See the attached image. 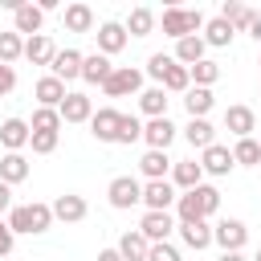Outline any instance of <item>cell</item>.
Listing matches in <instances>:
<instances>
[{"label":"cell","mask_w":261,"mask_h":261,"mask_svg":"<svg viewBox=\"0 0 261 261\" xmlns=\"http://www.w3.org/2000/svg\"><path fill=\"white\" fill-rule=\"evenodd\" d=\"M159 24H163V33L175 37V41H184V37H200V29H204V12H200V8H163Z\"/></svg>","instance_id":"6da1fadb"},{"label":"cell","mask_w":261,"mask_h":261,"mask_svg":"<svg viewBox=\"0 0 261 261\" xmlns=\"http://www.w3.org/2000/svg\"><path fill=\"white\" fill-rule=\"evenodd\" d=\"M139 90H143V69H130V65H114V73L102 82L106 98H126V94H139Z\"/></svg>","instance_id":"7a4b0ae2"},{"label":"cell","mask_w":261,"mask_h":261,"mask_svg":"<svg viewBox=\"0 0 261 261\" xmlns=\"http://www.w3.org/2000/svg\"><path fill=\"white\" fill-rule=\"evenodd\" d=\"M106 200H110V208H135L143 200V184L135 175H114L106 188Z\"/></svg>","instance_id":"3957f363"},{"label":"cell","mask_w":261,"mask_h":261,"mask_svg":"<svg viewBox=\"0 0 261 261\" xmlns=\"http://www.w3.org/2000/svg\"><path fill=\"white\" fill-rule=\"evenodd\" d=\"M212 241L220 245V253H241L245 249V241H249V228H245V220H220L216 228H212Z\"/></svg>","instance_id":"277c9868"},{"label":"cell","mask_w":261,"mask_h":261,"mask_svg":"<svg viewBox=\"0 0 261 261\" xmlns=\"http://www.w3.org/2000/svg\"><path fill=\"white\" fill-rule=\"evenodd\" d=\"M143 143H147V151H167L175 143V122L171 118H147L143 122Z\"/></svg>","instance_id":"5b68a950"},{"label":"cell","mask_w":261,"mask_h":261,"mask_svg":"<svg viewBox=\"0 0 261 261\" xmlns=\"http://www.w3.org/2000/svg\"><path fill=\"white\" fill-rule=\"evenodd\" d=\"M139 204H147V212H171V204H175V188H171L167 179H147Z\"/></svg>","instance_id":"8992f818"},{"label":"cell","mask_w":261,"mask_h":261,"mask_svg":"<svg viewBox=\"0 0 261 261\" xmlns=\"http://www.w3.org/2000/svg\"><path fill=\"white\" fill-rule=\"evenodd\" d=\"M49 208H53V220H65V224H77V220H86V212H90L86 196H77V192H61Z\"/></svg>","instance_id":"52a82bcc"},{"label":"cell","mask_w":261,"mask_h":261,"mask_svg":"<svg viewBox=\"0 0 261 261\" xmlns=\"http://www.w3.org/2000/svg\"><path fill=\"white\" fill-rule=\"evenodd\" d=\"M139 232L147 237V245H159V241H167V237L175 232V216H171V212H143Z\"/></svg>","instance_id":"ba28073f"},{"label":"cell","mask_w":261,"mask_h":261,"mask_svg":"<svg viewBox=\"0 0 261 261\" xmlns=\"http://www.w3.org/2000/svg\"><path fill=\"white\" fill-rule=\"evenodd\" d=\"M41 24H45V12H41L33 0H20L16 12H12V33H16V37H20V33H24V37H37Z\"/></svg>","instance_id":"9c48e42d"},{"label":"cell","mask_w":261,"mask_h":261,"mask_svg":"<svg viewBox=\"0 0 261 261\" xmlns=\"http://www.w3.org/2000/svg\"><path fill=\"white\" fill-rule=\"evenodd\" d=\"M118 118H122V110H114V106L94 110V114H90V135H94L98 143H114V139H118Z\"/></svg>","instance_id":"30bf717a"},{"label":"cell","mask_w":261,"mask_h":261,"mask_svg":"<svg viewBox=\"0 0 261 261\" xmlns=\"http://www.w3.org/2000/svg\"><path fill=\"white\" fill-rule=\"evenodd\" d=\"M232 167H237V163H232V151H228V147L212 143V147L200 151V171H204V175H228Z\"/></svg>","instance_id":"8fae6325"},{"label":"cell","mask_w":261,"mask_h":261,"mask_svg":"<svg viewBox=\"0 0 261 261\" xmlns=\"http://www.w3.org/2000/svg\"><path fill=\"white\" fill-rule=\"evenodd\" d=\"M98 53L102 57H114V53H122L126 49V29L118 24V20H106V24H98Z\"/></svg>","instance_id":"7c38bea8"},{"label":"cell","mask_w":261,"mask_h":261,"mask_svg":"<svg viewBox=\"0 0 261 261\" xmlns=\"http://www.w3.org/2000/svg\"><path fill=\"white\" fill-rule=\"evenodd\" d=\"M224 130H232L237 139H253V130H257L253 106H228L224 110Z\"/></svg>","instance_id":"4fadbf2b"},{"label":"cell","mask_w":261,"mask_h":261,"mask_svg":"<svg viewBox=\"0 0 261 261\" xmlns=\"http://www.w3.org/2000/svg\"><path fill=\"white\" fill-rule=\"evenodd\" d=\"M29 171H33V167H29L24 151H4V155H0V184H8V188H12V184H24Z\"/></svg>","instance_id":"5bb4252c"},{"label":"cell","mask_w":261,"mask_h":261,"mask_svg":"<svg viewBox=\"0 0 261 261\" xmlns=\"http://www.w3.org/2000/svg\"><path fill=\"white\" fill-rule=\"evenodd\" d=\"M49 69H53L57 82H73V77H82V53L77 49H57L53 61H49Z\"/></svg>","instance_id":"9a60e30c"},{"label":"cell","mask_w":261,"mask_h":261,"mask_svg":"<svg viewBox=\"0 0 261 261\" xmlns=\"http://www.w3.org/2000/svg\"><path fill=\"white\" fill-rule=\"evenodd\" d=\"M29 135H33V130H29L24 118H4V122H0V147H4V151H24V147H29Z\"/></svg>","instance_id":"2e32d148"},{"label":"cell","mask_w":261,"mask_h":261,"mask_svg":"<svg viewBox=\"0 0 261 261\" xmlns=\"http://www.w3.org/2000/svg\"><path fill=\"white\" fill-rule=\"evenodd\" d=\"M110 73H114L110 57H102V53H82V82H90V86H102Z\"/></svg>","instance_id":"e0dca14e"},{"label":"cell","mask_w":261,"mask_h":261,"mask_svg":"<svg viewBox=\"0 0 261 261\" xmlns=\"http://www.w3.org/2000/svg\"><path fill=\"white\" fill-rule=\"evenodd\" d=\"M57 114H61V122H90L94 102H90L86 94H65V102L57 106Z\"/></svg>","instance_id":"ac0fdd59"},{"label":"cell","mask_w":261,"mask_h":261,"mask_svg":"<svg viewBox=\"0 0 261 261\" xmlns=\"http://www.w3.org/2000/svg\"><path fill=\"white\" fill-rule=\"evenodd\" d=\"M232 24L228 20H220V16H212V20H204V29H200V41L204 45H212V49H224V45H232Z\"/></svg>","instance_id":"d6986e66"},{"label":"cell","mask_w":261,"mask_h":261,"mask_svg":"<svg viewBox=\"0 0 261 261\" xmlns=\"http://www.w3.org/2000/svg\"><path fill=\"white\" fill-rule=\"evenodd\" d=\"M33 94H37V102H41V106L57 110V106L65 102V94H69V90H65V82H57V77L49 73V77H41V82L33 86Z\"/></svg>","instance_id":"ffe728a7"},{"label":"cell","mask_w":261,"mask_h":261,"mask_svg":"<svg viewBox=\"0 0 261 261\" xmlns=\"http://www.w3.org/2000/svg\"><path fill=\"white\" fill-rule=\"evenodd\" d=\"M114 249H118V257H122V261H147V249H151V245H147V237H143L139 228H130V232H122V237H118V245H114Z\"/></svg>","instance_id":"44dd1931"},{"label":"cell","mask_w":261,"mask_h":261,"mask_svg":"<svg viewBox=\"0 0 261 261\" xmlns=\"http://www.w3.org/2000/svg\"><path fill=\"white\" fill-rule=\"evenodd\" d=\"M61 24H65L69 33H90V29H94V8H90V4H65Z\"/></svg>","instance_id":"7402d4cb"},{"label":"cell","mask_w":261,"mask_h":261,"mask_svg":"<svg viewBox=\"0 0 261 261\" xmlns=\"http://www.w3.org/2000/svg\"><path fill=\"white\" fill-rule=\"evenodd\" d=\"M167 90L163 86H151V90H143L139 94V110L147 114V118H167Z\"/></svg>","instance_id":"603a6c76"},{"label":"cell","mask_w":261,"mask_h":261,"mask_svg":"<svg viewBox=\"0 0 261 261\" xmlns=\"http://www.w3.org/2000/svg\"><path fill=\"white\" fill-rule=\"evenodd\" d=\"M184 139H188L196 151H204V147H212V143H216V126H212L208 118H188V126H184Z\"/></svg>","instance_id":"cb8c5ba5"},{"label":"cell","mask_w":261,"mask_h":261,"mask_svg":"<svg viewBox=\"0 0 261 261\" xmlns=\"http://www.w3.org/2000/svg\"><path fill=\"white\" fill-rule=\"evenodd\" d=\"M200 184H204V171H200V163H196V159H184V163H175V167H171V188L192 192V188H200Z\"/></svg>","instance_id":"d4e9b609"},{"label":"cell","mask_w":261,"mask_h":261,"mask_svg":"<svg viewBox=\"0 0 261 261\" xmlns=\"http://www.w3.org/2000/svg\"><path fill=\"white\" fill-rule=\"evenodd\" d=\"M175 232H179V241L188 245V249H208L212 245V228H208V220H196V224H175Z\"/></svg>","instance_id":"484cf974"},{"label":"cell","mask_w":261,"mask_h":261,"mask_svg":"<svg viewBox=\"0 0 261 261\" xmlns=\"http://www.w3.org/2000/svg\"><path fill=\"white\" fill-rule=\"evenodd\" d=\"M53 53H57V45H53L45 33H37V37H24V57H29L33 65H49V61H53Z\"/></svg>","instance_id":"4316f807"},{"label":"cell","mask_w":261,"mask_h":261,"mask_svg":"<svg viewBox=\"0 0 261 261\" xmlns=\"http://www.w3.org/2000/svg\"><path fill=\"white\" fill-rule=\"evenodd\" d=\"M216 16H220V20H228V24H232V33H241V29H249V24H253V16H257V12H253V8H245V4H237V0H224Z\"/></svg>","instance_id":"83f0119b"},{"label":"cell","mask_w":261,"mask_h":261,"mask_svg":"<svg viewBox=\"0 0 261 261\" xmlns=\"http://www.w3.org/2000/svg\"><path fill=\"white\" fill-rule=\"evenodd\" d=\"M184 106H188V114H192V118H208V110L216 106V98H212V90L192 86V90L184 94Z\"/></svg>","instance_id":"f1b7e54d"},{"label":"cell","mask_w":261,"mask_h":261,"mask_svg":"<svg viewBox=\"0 0 261 261\" xmlns=\"http://www.w3.org/2000/svg\"><path fill=\"white\" fill-rule=\"evenodd\" d=\"M139 171H143L147 179H167V171H171L167 151H147V155L139 159Z\"/></svg>","instance_id":"f546056e"},{"label":"cell","mask_w":261,"mask_h":261,"mask_svg":"<svg viewBox=\"0 0 261 261\" xmlns=\"http://www.w3.org/2000/svg\"><path fill=\"white\" fill-rule=\"evenodd\" d=\"M122 29H126V37H147V33L155 29V12L139 4V8H130V16H126V24H122Z\"/></svg>","instance_id":"4dcf8cb0"},{"label":"cell","mask_w":261,"mask_h":261,"mask_svg":"<svg viewBox=\"0 0 261 261\" xmlns=\"http://www.w3.org/2000/svg\"><path fill=\"white\" fill-rule=\"evenodd\" d=\"M204 41L200 37H184V41H175V61L188 69V65H196V61H204Z\"/></svg>","instance_id":"1f68e13d"},{"label":"cell","mask_w":261,"mask_h":261,"mask_svg":"<svg viewBox=\"0 0 261 261\" xmlns=\"http://www.w3.org/2000/svg\"><path fill=\"white\" fill-rule=\"evenodd\" d=\"M159 86H163V90H167V94H188V90H192V77H188V69H184V65H179V61H171V65H167V73H163V82H159Z\"/></svg>","instance_id":"d6a6232c"},{"label":"cell","mask_w":261,"mask_h":261,"mask_svg":"<svg viewBox=\"0 0 261 261\" xmlns=\"http://www.w3.org/2000/svg\"><path fill=\"white\" fill-rule=\"evenodd\" d=\"M232 163H237V167H257V163H261V143H257V139H237Z\"/></svg>","instance_id":"836d02e7"},{"label":"cell","mask_w":261,"mask_h":261,"mask_svg":"<svg viewBox=\"0 0 261 261\" xmlns=\"http://www.w3.org/2000/svg\"><path fill=\"white\" fill-rule=\"evenodd\" d=\"M20 57H24V37H16L12 29L0 33V65H12V61H20Z\"/></svg>","instance_id":"e575fe53"},{"label":"cell","mask_w":261,"mask_h":261,"mask_svg":"<svg viewBox=\"0 0 261 261\" xmlns=\"http://www.w3.org/2000/svg\"><path fill=\"white\" fill-rule=\"evenodd\" d=\"M188 77H192L196 86H204V90H212V82L220 77V65L204 57V61H196V65H188Z\"/></svg>","instance_id":"d590c367"},{"label":"cell","mask_w":261,"mask_h":261,"mask_svg":"<svg viewBox=\"0 0 261 261\" xmlns=\"http://www.w3.org/2000/svg\"><path fill=\"white\" fill-rule=\"evenodd\" d=\"M29 130H49V135H57V130H61V114H57V110H49V106H37V110H33Z\"/></svg>","instance_id":"8d00e7d4"},{"label":"cell","mask_w":261,"mask_h":261,"mask_svg":"<svg viewBox=\"0 0 261 261\" xmlns=\"http://www.w3.org/2000/svg\"><path fill=\"white\" fill-rule=\"evenodd\" d=\"M192 196H196V204H200V212H204V220L220 208V192L212 188V184H200V188H192Z\"/></svg>","instance_id":"74e56055"},{"label":"cell","mask_w":261,"mask_h":261,"mask_svg":"<svg viewBox=\"0 0 261 261\" xmlns=\"http://www.w3.org/2000/svg\"><path fill=\"white\" fill-rule=\"evenodd\" d=\"M135 139H143V122H139L135 114H122V118H118V139H114V143H126V147H130Z\"/></svg>","instance_id":"f35d334b"},{"label":"cell","mask_w":261,"mask_h":261,"mask_svg":"<svg viewBox=\"0 0 261 261\" xmlns=\"http://www.w3.org/2000/svg\"><path fill=\"white\" fill-rule=\"evenodd\" d=\"M49 224H53V208L49 204H29V228H33V237L45 232Z\"/></svg>","instance_id":"ab89813d"},{"label":"cell","mask_w":261,"mask_h":261,"mask_svg":"<svg viewBox=\"0 0 261 261\" xmlns=\"http://www.w3.org/2000/svg\"><path fill=\"white\" fill-rule=\"evenodd\" d=\"M8 228H12V237H16V232L33 237V228H29V204H16V208L8 212Z\"/></svg>","instance_id":"60d3db41"},{"label":"cell","mask_w":261,"mask_h":261,"mask_svg":"<svg viewBox=\"0 0 261 261\" xmlns=\"http://www.w3.org/2000/svg\"><path fill=\"white\" fill-rule=\"evenodd\" d=\"M29 147H33L37 155H49V151H57V135H49V130H33V135H29Z\"/></svg>","instance_id":"b9f144b4"},{"label":"cell","mask_w":261,"mask_h":261,"mask_svg":"<svg viewBox=\"0 0 261 261\" xmlns=\"http://www.w3.org/2000/svg\"><path fill=\"white\" fill-rule=\"evenodd\" d=\"M147 261H184V257H179V249L171 241H159V245L147 249Z\"/></svg>","instance_id":"7bdbcfd3"},{"label":"cell","mask_w":261,"mask_h":261,"mask_svg":"<svg viewBox=\"0 0 261 261\" xmlns=\"http://www.w3.org/2000/svg\"><path fill=\"white\" fill-rule=\"evenodd\" d=\"M175 57H167V53H151L147 57V77H155V82H163V73H167V65H171Z\"/></svg>","instance_id":"ee69618b"},{"label":"cell","mask_w":261,"mask_h":261,"mask_svg":"<svg viewBox=\"0 0 261 261\" xmlns=\"http://www.w3.org/2000/svg\"><path fill=\"white\" fill-rule=\"evenodd\" d=\"M16 90V69L12 65H0V98H8Z\"/></svg>","instance_id":"f6af8a7d"},{"label":"cell","mask_w":261,"mask_h":261,"mask_svg":"<svg viewBox=\"0 0 261 261\" xmlns=\"http://www.w3.org/2000/svg\"><path fill=\"white\" fill-rule=\"evenodd\" d=\"M12 245H16V237H12V228H8V220L0 216V257H8V253H12Z\"/></svg>","instance_id":"bcb514c9"},{"label":"cell","mask_w":261,"mask_h":261,"mask_svg":"<svg viewBox=\"0 0 261 261\" xmlns=\"http://www.w3.org/2000/svg\"><path fill=\"white\" fill-rule=\"evenodd\" d=\"M4 212H12V188L8 184H0V216Z\"/></svg>","instance_id":"7dc6e473"},{"label":"cell","mask_w":261,"mask_h":261,"mask_svg":"<svg viewBox=\"0 0 261 261\" xmlns=\"http://www.w3.org/2000/svg\"><path fill=\"white\" fill-rule=\"evenodd\" d=\"M245 33H249V37H253V41H257V45H261V16H253V24H249V29H245Z\"/></svg>","instance_id":"c3c4849f"},{"label":"cell","mask_w":261,"mask_h":261,"mask_svg":"<svg viewBox=\"0 0 261 261\" xmlns=\"http://www.w3.org/2000/svg\"><path fill=\"white\" fill-rule=\"evenodd\" d=\"M98 261H122V257H118V249H102V253H98Z\"/></svg>","instance_id":"681fc988"},{"label":"cell","mask_w":261,"mask_h":261,"mask_svg":"<svg viewBox=\"0 0 261 261\" xmlns=\"http://www.w3.org/2000/svg\"><path fill=\"white\" fill-rule=\"evenodd\" d=\"M220 261H245V253H220Z\"/></svg>","instance_id":"f907efd6"},{"label":"cell","mask_w":261,"mask_h":261,"mask_svg":"<svg viewBox=\"0 0 261 261\" xmlns=\"http://www.w3.org/2000/svg\"><path fill=\"white\" fill-rule=\"evenodd\" d=\"M253 261H261V249H257V257H253Z\"/></svg>","instance_id":"816d5d0a"},{"label":"cell","mask_w":261,"mask_h":261,"mask_svg":"<svg viewBox=\"0 0 261 261\" xmlns=\"http://www.w3.org/2000/svg\"><path fill=\"white\" fill-rule=\"evenodd\" d=\"M257 143H261V139H257Z\"/></svg>","instance_id":"f5cc1de1"},{"label":"cell","mask_w":261,"mask_h":261,"mask_svg":"<svg viewBox=\"0 0 261 261\" xmlns=\"http://www.w3.org/2000/svg\"><path fill=\"white\" fill-rule=\"evenodd\" d=\"M257 65H261V61H257Z\"/></svg>","instance_id":"db71d44e"}]
</instances>
